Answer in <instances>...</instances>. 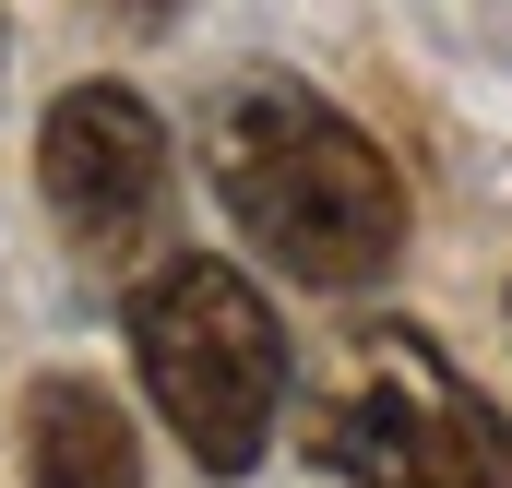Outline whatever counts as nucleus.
I'll return each mask as SVG.
<instances>
[{
	"label": "nucleus",
	"instance_id": "nucleus-1",
	"mask_svg": "<svg viewBox=\"0 0 512 488\" xmlns=\"http://www.w3.org/2000/svg\"><path fill=\"white\" fill-rule=\"evenodd\" d=\"M203 167H215V203L239 215V239L298 286H370L405 250L393 155L286 72H251L203 108Z\"/></svg>",
	"mask_w": 512,
	"mask_h": 488
},
{
	"label": "nucleus",
	"instance_id": "nucleus-2",
	"mask_svg": "<svg viewBox=\"0 0 512 488\" xmlns=\"http://www.w3.org/2000/svg\"><path fill=\"white\" fill-rule=\"evenodd\" d=\"M131 358L167 417V441L203 477H251L274 417H286V334L262 310V286L215 250H167L131 286Z\"/></svg>",
	"mask_w": 512,
	"mask_h": 488
},
{
	"label": "nucleus",
	"instance_id": "nucleus-3",
	"mask_svg": "<svg viewBox=\"0 0 512 488\" xmlns=\"http://www.w3.org/2000/svg\"><path fill=\"white\" fill-rule=\"evenodd\" d=\"M310 465L346 488H512V429L417 322H370L310 393Z\"/></svg>",
	"mask_w": 512,
	"mask_h": 488
},
{
	"label": "nucleus",
	"instance_id": "nucleus-4",
	"mask_svg": "<svg viewBox=\"0 0 512 488\" xmlns=\"http://www.w3.org/2000/svg\"><path fill=\"white\" fill-rule=\"evenodd\" d=\"M36 191L84 262H131L167 215V131L131 84H72L36 131Z\"/></svg>",
	"mask_w": 512,
	"mask_h": 488
},
{
	"label": "nucleus",
	"instance_id": "nucleus-5",
	"mask_svg": "<svg viewBox=\"0 0 512 488\" xmlns=\"http://www.w3.org/2000/svg\"><path fill=\"white\" fill-rule=\"evenodd\" d=\"M12 441H24V477L36 488H143V429H131L96 381H72V369H48L24 393Z\"/></svg>",
	"mask_w": 512,
	"mask_h": 488
}]
</instances>
